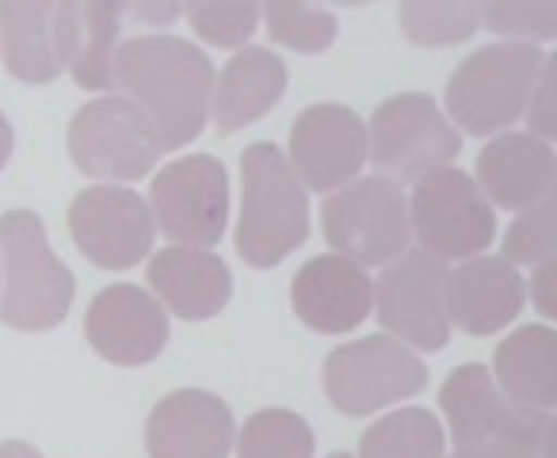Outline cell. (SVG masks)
<instances>
[{"label": "cell", "mask_w": 557, "mask_h": 458, "mask_svg": "<svg viewBox=\"0 0 557 458\" xmlns=\"http://www.w3.org/2000/svg\"><path fill=\"white\" fill-rule=\"evenodd\" d=\"M111 88L131 96L157 126L161 153L199 138L214 100V65L176 35H138L115 50Z\"/></svg>", "instance_id": "obj_1"}, {"label": "cell", "mask_w": 557, "mask_h": 458, "mask_svg": "<svg viewBox=\"0 0 557 458\" xmlns=\"http://www.w3.org/2000/svg\"><path fill=\"white\" fill-rule=\"evenodd\" d=\"M310 237V199L283 149L256 141L240 153L237 252L248 268H275Z\"/></svg>", "instance_id": "obj_2"}, {"label": "cell", "mask_w": 557, "mask_h": 458, "mask_svg": "<svg viewBox=\"0 0 557 458\" xmlns=\"http://www.w3.org/2000/svg\"><path fill=\"white\" fill-rule=\"evenodd\" d=\"M77 280L54 257L47 225L32 210L0 218V321L20 333H47L70 318Z\"/></svg>", "instance_id": "obj_3"}, {"label": "cell", "mask_w": 557, "mask_h": 458, "mask_svg": "<svg viewBox=\"0 0 557 458\" xmlns=\"http://www.w3.org/2000/svg\"><path fill=\"white\" fill-rule=\"evenodd\" d=\"M546 50L534 42H493L466 58L447 81V115L473 138L508 131L527 111Z\"/></svg>", "instance_id": "obj_4"}, {"label": "cell", "mask_w": 557, "mask_h": 458, "mask_svg": "<svg viewBox=\"0 0 557 458\" xmlns=\"http://www.w3.org/2000/svg\"><path fill=\"white\" fill-rule=\"evenodd\" d=\"M440 405L447 412L455 447L500 443V447L531 450L534 458H554V412L511 401L493 382L488 367L466 363L450 371L440 389Z\"/></svg>", "instance_id": "obj_5"}, {"label": "cell", "mask_w": 557, "mask_h": 458, "mask_svg": "<svg viewBox=\"0 0 557 458\" xmlns=\"http://www.w3.org/2000/svg\"><path fill=\"white\" fill-rule=\"evenodd\" d=\"M321 225L333 252L363 268H386L412 242L409 199L389 176H356L329 191Z\"/></svg>", "instance_id": "obj_6"}, {"label": "cell", "mask_w": 557, "mask_h": 458, "mask_svg": "<svg viewBox=\"0 0 557 458\" xmlns=\"http://www.w3.org/2000/svg\"><path fill=\"white\" fill-rule=\"evenodd\" d=\"M70 153L85 176L108 184H134L149 176L161 157L157 126L131 96H100L70 123Z\"/></svg>", "instance_id": "obj_7"}, {"label": "cell", "mask_w": 557, "mask_h": 458, "mask_svg": "<svg viewBox=\"0 0 557 458\" xmlns=\"http://www.w3.org/2000/svg\"><path fill=\"white\" fill-rule=\"evenodd\" d=\"M409 222L424 252L443 260L478 257L496 237V210L481 195L478 180L447 164L417 176L409 195Z\"/></svg>", "instance_id": "obj_8"}, {"label": "cell", "mask_w": 557, "mask_h": 458, "mask_svg": "<svg viewBox=\"0 0 557 458\" xmlns=\"http://www.w3.org/2000/svg\"><path fill=\"white\" fill-rule=\"evenodd\" d=\"M325 394L348 417H371L417 397L428 386V367L397 336H363L325 359Z\"/></svg>", "instance_id": "obj_9"}, {"label": "cell", "mask_w": 557, "mask_h": 458, "mask_svg": "<svg viewBox=\"0 0 557 458\" xmlns=\"http://www.w3.org/2000/svg\"><path fill=\"white\" fill-rule=\"evenodd\" d=\"M458 149V131L424 92L389 96L367 126V157H374V169L397 184L450 164Z\"/></svg>", "instance_id": "obj_10"}, {"label": "cell", "mask_w": 557, "mask_h": 458, "mask_svg": "<svg viewBox=\"0 0 557 458\" xmlns=\"http://www.w3.org/2000/svg\"><path fill=\"white\" fill-rule=\"evenodd\" d=\"M447 272V260L424 249H405L397 260H389L374 287L379 321L389 336L417 351H440L450 341Z\"/></svg>", "instance_id": "obj_11"}, {"label": "cell", "mask_w": 557, "mask_h": 458, "mask_svg": "<svg viewBox=\"0 0 557 458\" xmlns=\"http://www.w3.org/2000/svg\"><path fill=\"white\" fill-rule=\"evenodd\" d=\"M149 210L161 234L176 245L210 249L222 242L230 222V176L222 161L207 153H191L161 169L149 191Z\"/></svg>", "instance_id": "obj_12"}, {"label": "cell", "mask_w": 557, "mask_h": 458, "mask_svg": "<svg viewBox=\"0 0 557 458\" xmlns=\"http://www.w3.org/2000/svg\"><path fill=\"white\" fill-rule=\"evenodd\" d=\"M70 234L96 268L126 272L153 252L157 222L138 191L119 184H96L73 199Z\"/></svg>", "instance_id": "obj_13"}, {"label": "cell", "mask_w": 557, "mask_h": 458, "mask_svg": "<svg viewBox=\"0 0 557 458\" xmlns=\"http://www.w3.org/2000/svg\"><path fill=\"white\" fill-rule=\"evenodd\" d=\"M290 169L313 191H336L367 164V126L344 103L306 108L290 126Z\"/></svg>", "instance_id": "obj_14"}, {"label": "cell", "mask_w": 557, "mask_h": 458, "mask_svg": "<svg viewBox=\"0 0 557 458\" xmlns=\"http://www.w3.org/2000/svg\"><path fill=\"white\" fill-rule=\"evenodd\" d=\"M85 336L108 363L146 367L169 344V310L149 290L115 283L92 298L85 313Z\"/></svg>", "instance_id": "obj_15"}, {"label": "cell", "mask_w": 557, "mask_h": 458, "mask_svg": "<svg viewBox=\"0 0 557 458\" xmlns=\"http://www.w3.org/2000/svg\"><path fill=\"white\" fill-rule=\"evenodd\" d=\"M290 302L302 325L313 333L341 336L363 325L374 310V283L363 264L329 252V257H313L302 272L290 283Z\"/></svg>", "instance_id": "obj_16"}, {"label": "cell", "mask_w": 557, "mask_h": 458, "mask_svg": "<svg viewBox=\"0 0 557 458\" xmlns=\"http://www.w3.org/2000/svg\"><path fill=\"white\" fill-rule=\"evenodd\" d=\"M230 405L207 389H176L161 397L146 424L149 458H230L233 450Z\"/></svg>", "instance_id": "obj_17"}, {"label": "cell", "mask_w": 557, "mask_h": 458, "mask_svg": "<svg viewBox=\"0 0 557 458\" xmlns=\"http://www.w3.org/2000/svg\"><path fill=\"white\" fill-rule=\"evenodd\" d=\"M527 302V283L519 268L504 257H466L447 272L450 325L470 336H493L519 318Z\"/></svg>", "instance_id": "obj_18"}, {"label": "cell", "mask_w": 557, "mask_h": 458, "mask_svg": "<svg viewBox=\"0 0 557 458\" xmlns=\"http://www.w3.org/2000/svg\"><path fill=\"white\" fill-rule=\"evenodd\" d=\"M557 157L539 134H500L478 157V187L488 202L504 210H523L554 195Z\"/></svg>", "instance_id": "obj_19"}, {"label": "cell", "mask_w": 557, "mask_h": 458, "mask_svg": "<svg viewBox=\"0 0 557 458\" xmlns=\"http://www.w3.org/2000/svg\"><path fill=\"white\" fill-rule=\"evenodd\" d=\"M149 287L169 313L184 321H207L230 302L233 272L214 252L195 249V245H172L149 260Z\"/></svg>", "instance_id": "obj_20"}, {"label": "cell", "mask_w": 557, "mask_h": 458, "mask_svg": "<svg viewBox=\"0 0 557 458\" xmlns=\"http://www.w3.org/2000/svg\"><path fill=\"white\" fill-rule=\"evenodd\" d=\"M126 4L131 0H58L65 70L88 92L111 88V65H115Z\"/></svg>", "instance_id": "obj_21"}, {"label": "cell", "mask_w": 557, "mask_h": 458, "mask_svg": "<svg viewBox=\"0 0 557 458\" xmlns=\"http://www.w3.org/2000/svg\"><path fill=\"white\" fill-rule=\"evenodd\" d=\"M4 65L24 85H50L65 73L58 0H0Z\"/></svg>", "instance_id": "obj_22"}, {"label": "cell", "mask_w": 557, "mask_h": 458, "mask_svg": "<svg viewBox=\"0 0 557 458\" xmlns=\"http://www.w3.org/2000/svg\"><path fill=\"white\" fill-rule=\"evenodd\" d=\"M287 92V65L275 50L240 47L214 81V126L218 134H237L263 119Z\"/></svg>", "instance_id": "obj_23"}, {"label": "cell", "mask_w": 557, "mask_h": 458, "mask_svg": "<svg viewBox=\"0 0 557 458\" xmlns=\"http://www.w3.org/2000/svg\"><path fill=\"white\" fill-rule=\"evenodd\" d=\"M496 386L527 409L554 412L557 405V333L549 325H523L496 348Z\"/></svg>", "instance_id": "obj_24"}, {"label": "cell", "mask_w": 557, "mask_h": 458, "mask_svg": "<svg viewBox=\"0 0 557 458\" xmlns=\"http://www.w3.org/2000/svg\"><path fill=\"white\" fill-rule=\"evenodd\" d=\"M356 458H447V435L435 412L397 409L367 428Z\"/></svg>", "instance_id": "obj_25"}, {"label": "cell", "mask_w": 557, "mask_h": 458, "mask_svg": "<svg viewBox=\"0 0 557 458\" xmlns=\"http://www.w3.org/2000/svg\"><path fill=\"white\" fill-rule=\"evenodd\" d=\"M401 27L417 47H458L481 27V0H401Z\"/></svg>", "instance_id": "obj_26"}, {"label": "cell", "mask_w": 557, "mask_h": 458, "mask_svg": "<svg viewBox=\"0 0 557 458\" xmlns=\"http://www.w3.org/2000/svg\"><path fill=\"white\" fill-rule=\"evenodd\" d=\"M237 443V458H313L318 440L306 417L290 409H260L245 420Z\"/></svg>", "instance_id": "obj_27"}, {"label": "cell", "mask_w": 557, "mask_h": 458, "mask_svg": "<svg viewBox=\"0 0 557 458\" xmlns=\"http://www.w3.org/2000/svg\"><path fill=\"white\" fill-rule=\"evenodd\" d=\"M268 35L278 47H290L298 54H325L336 42V16L310 0H260Z\"/></svg>", "instance_id": "obj_28"}, {"label": "cell", "mask_w": 557, "mask_h": 458, "mask_svg": "<svg viewBox=\"0 0 557 458\" xmlns=\"http://www.w3.org/2000/svg\"><path fill=\"white\" fill-rule=\"evenodd\" d=\"M184 20L210 47H245L260 24V0H187Z\"/></svg>", "instance_id": "obj_29"}, {"label": "cell", "mask_w": 557, "mask_h": 458, "mask_svg": "<svg viewBox=\"0 0 557 458\" xmlns=\"http://www.w3.org/2000/svg\"><path fill=\"white\" fill-rule=\"evenodd\" d=\"M481 27L519 42H549L557 35V0H481Z\"/></svg>", "instance_id": "obj_30"}, {"label": "cell", "mask_w": 557, "mask_h": 458, "mask_svg": "<svg viewBox=\"0 0 557 458\" xmlns=\"http://www.w3.org/2000/svg\"><path fill=\"white\" fill-rule=\"evenodd\" d=\"M557 252V214H554V195L531 202L519 210V218L504 234V260L511 264H542Z\"/></svg>", "instance_id": "obj_31"}, {"label": "cell", "mask_w": 557, "mask_h": 458, "mask_svg": "<svg viewBox=\"0 0 557 458\" xmlns=\"http://www.w3.org/2000/svg\"><path fill=\"white\" fill-rule=\"evenodd\" d=\"M554 73H557V62L546 58L542 62V73L534 81V92L527 100V115H531V126L539 138H554Z\"/></svg>", "instance_id": "obj_32"}, {"label": "cell", "mask_w": 557, "mask_h": 458, "mask_svg": "<svg viewBox=\"0 0 557 458\" xmlns=\"http://www.w3.org/2000/svg\"><path fill=\"white\" fill-rule=\"evenodd\" d=\"M554 280H557V264H554V257H549V260H542V264H534V275H531V283H527L534 306H539V313L546 321L554 318Z\"/></svg>", "instance_id": "obj_33"}, {"label": "cell", "mask_w": 557, "mask_h": 458, "mask_svg": "<svg viewBox=\"0 0 557 458\" xmlns=\"http://www.w3.org/2000/svg\"><path fill=\"white\" fill-rule=\"evenodd\" d=\"M134 4V16L141 20V24L149 27H169L176 24L180 16H184L187 0H131Z\"/></svg>", "instance_id": "obj_34"}, {"label": "cell", "mask_w": 557, "mask_h": 458, "mask_svg": "<svg viewBox=\"0 0 557 458\" xmlns=\"http://www.w3.org/2000/svg\"><path fill=\"white\" fill-rule=\"evenodd\" d=\"M450 458H534V455L519 447H500V443H481V447H455Z\"/></svg>", "instance_id": "obj_35"}, {"label": "cell", "mask_w": 557, "mask_h": 458, "mask_svg": "<svg viewBox=\"0 0 557 458\" xmlns=\"http://www.w3.org/2000/svg\"><path fill=\"white\" fill-rule=\"evenodd\" d=\"M0 458H42V455L32 447V443L12 440V443H0Z\"/></svg>", "instance_id": "obj_36"}, {"label": "cell", "mask_w": 557, "mask_h": 458, "mask_svg": "<svg viewBox=\"0 0 557 458\" xmlns=\"http://www.w3.org/2000/svg\"><path fill=\"white\" fill-rule=\"evenodd\" d=\"M12 146H16V138H12V123H9V119H4V115H0V169L9 164Z\"/></svg>", "instance_id": "obj_37"}, {"label": "cell", "mask_w": 557, "mask_h": 458, "mask_svg": "<svg viewBox=\"0 0 557 458\" xmlns=\"http://www.w3.org/2000/svg\"><path fill=\"white\" fill-rule=\"evenodd\" d=\"M333 4H344V9H359V4H371V0H333Z\"/></svg>", "instance_id": "obj_38"}, {"label": "cell", "mask_w": 557, "mask_h": 458, "mask_svg": "<svg viewBox=\"0 0 557 458\" xmlns=\"http://www.w3.org/2000/svg\"><path fill=\"white\" fill-rule=\"evenodd\" d=\"M329 458H356V455H348V450H336V455H329Z\"/></svg>", "instance_id": "obj_39"}]
</instances>
